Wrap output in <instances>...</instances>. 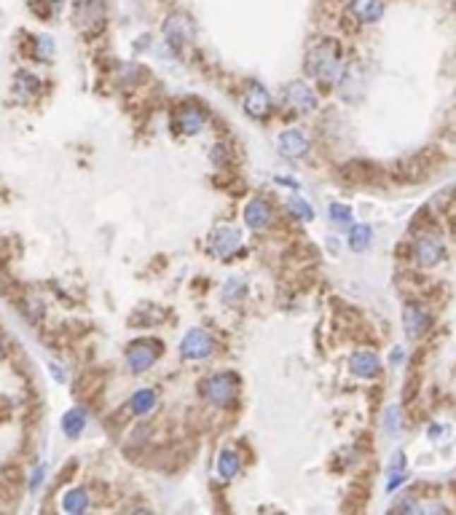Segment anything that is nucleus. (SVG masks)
Returning a JSON list of instances; mask_svg holds the SVG:
<instances>
[{
    "label": "nucleus",
    "instance_id": "4",
    "mask_svg": "<svg viewBox=\"0 0 456 515\" xmlns=\"http://www.w3.org/2000/svg\"><path fill=\"white\" fill-rule=\"evenodd\" d=\"M215 349V341L212 336L207 333V330H201V327H193V330H188L183 341H180V354L186 357V360H207Z\"/></svg>",
    "mask_w": 456,
    "mask_h": 515
},
{
    "label": "nucleus",
    "instance_id": "32",
    "mask_svg": "<svg viewBox=\"0 0 456 515\" xmlns=\"http://www.w3.org/2000/svg\"><path fill=\"white\" fill-rule=\"evenodd\" d=\"M0 354H3V344H0Z\"/></svg>",
    "mask_w": 456,
    "mask_h": 515
},
{
    "label": "nucleus",
    "instance_id": "24",
    "mask_svg": "<svg viewBox=\"0 0 456 515\" xmlns=\"http://www.w3.org/2000/svg\"><path fill=\"white\" fill-rule=\"evenodd\" d=\"M290 212H293L298 220H304V223H308L311 217H314V210H311V204L308 202H304L301 196H293L290 199Z\"/></svg>",
    "mask_w": 456,
    "mask_h": 515
},
{
    "label": "nucleus",
    "instance_id": "29",
    "mask_svg": "<svg viewBox=\"0 0 456 515\" xmlns=\"http://www.w3.org/2000/svg\"><path fill=\"white\" fill-rule=\"evenodd\" d=\"M241 290H244V282H241L239 277H231V282L226 285V293H223V296H226V301L234 303V293H239L241 296Z\"/></svg>",
    "mask_w": 456,
    "mask_h": 515
},
{
    "label": "nucleus",
    "instance_id": "7",
    "mask_svg": "<svg viewBox=\"0 0 456 515\" xmlns=\"http://www.w3.org/2000/svg\"><path fill=\"white\" fill-rule=\"evenodd\" d=\"M164 38H167V43L172 49H183L186 43L193 41V25H191V19L186 14L169 16L167 25H164Z\"/></svg>",
    "mask_w": 456,
    "mask_h": 515
},
{
    "label": "nucleus",
    "instance_id": "10",
    "mask_svg": "<svg viewBox=\"0 0 456 515\" xmlns=\"http://www.w3.org/2000/svg\"><path fill=\"white\" fill-rule=\"evenodd\" d=\"M414 253H416V260L421 266H435L443 258V242L438 236H432V234H424V236L416 239Z\"/></svg>",
    "mask_w": 456,
    "mask_h": 515
},
{
    "label": "nucleus",
    "instance_id": "1",
    "mask_svg": "<svg viewBox=\"0 0 456 515\" xmlns=\"http://www.w3.org/2000/svg\"><path fill=\"white\" fill-rule=\"evenodd\" d=\"M341 70H344V65H341V52H338L335 41H322L317 49L308 52V73L314 78L333 83Z\"/></svg>",
    "mask_w": 456,
    "mask_h": 515
},
{
    "label": "nucleus",
    "instance_id": "9",
    "mask_svg": "<svg viewBox=\"0 0 456 515\" xmlns=\"http://www.w3.org/2000/svg\"><path fill=\"white\" fill-rule=\"evenodd\" d=\"M277 145H280V153L284 159H301L308 153V137L298 129H287L280 135Z\"/></svg>",
    "mask_w": 456,
    "mask_h": 515
},
{
    "label": "nucleus",
    "instance_id": "16",
    "mask_svg": "<svg viewBox=\"0 0 456 515\" xmlns=\"http://www.w3.org/2000/svg\"><path fill=\"white\" fill-rule=\"evenodd\" d=\"M424 327H427V314L421 312L419 306H405V336L408 339H419L421 333H424Z\"/></svg>",
    "mask_w": 456,
    "mask_h": 515
},
{
    "label": "nucleus",
    "instance_id": "25",
    "mask_svg": "<svg viewBox=\"0 0 456 515\" xmlns=\"http://www.w3.org/2000/svg\"><path fill=\"white\" fill-rule=\"evenodd\" d=\"M54 54V43L49 35H40L38 41H35V59H40V62H46V59H52Z\"/></svg>",
    "mask_w": 456,
    "mask_h": 515
},
{
    "label": "nucleus",
    "instance_id": "14",
    "mask_svg": "<svg viewBox=\"0 0 456 515\" xmlns=\"http://www.w3.org/2000/svg\"><path fill=\"white\" fill-rule=\"evenodd\" d=\"M352 14L365 25H373L384 16V0H352Z\"/></svg>",
    "mask_w": 456,
    "mask_h": 515
},
{
    "label": "nucleus",
    "instance_id": "27",
    "mask_svg": "<svg viewBox=\"0 0 456 515\" xmlns=\"http://www.w3.org/2000/svg\"><path fill=\"white\" fill-rule=\"evenodd\" d=\"M387 432L400 435V411H397L395 406L387 411Z\"/></svg>",
    "mask_w": 456,
    "mask_h": 515
},
{
    "label": "nucleus",
    "instance_id": "31",
    "mask_svg": "<svg viewBox=\"0 0 456 515\" xmlns=\"http://www.w3.org/2000/svg\"><path fill=\"white\" fill-rule=\"evenodd\" d=\"M440 435H443L440 424H429V437H440Z\"/></svg>",
    "mask_w": 456,
    "mask_h": 515
},
{
    "label": "nucleus",
    "instance_id": "18",
    "mask_svg": "<svg viewBox=\"0 0 456 515\" xmlns=\"http://www.w3.org/2000/svg\"><path fill=\"white\" fill-rule=\"evenodd\" d=\"M239 467H241L239 454H236L234 448H223V451H220V456H217V473H220V478H223V480L236 478Z\"/></svg>",
    "mask_w": 456,
    "mask_h": 515
},
{
    "label": "nucleus",
    "instance_id": "15",
    "mask_svg": "<svg viewBox=\"0 0 456 515\" xmlns=\"http://www.w3.org/2000/svg\"><path fill=\"white\" fill-rule=\"evenodd\" d=\"M86 408H70L65 416H62V435L76 440L83 430H86Z\"/></svg>",
    "mask_w": 456,
    "mask_h": 515
},
{
    "label": "nucleus",
    "instance_id": "12",
    "mask_svg": "<svg viewBox=\"0 0 456 515\" xmlns=\"http://www.w3.org/2000/svg\"><path fill=\"white\" fill-rule=\"evenodd\" d=\"M244 223L253 231H263L271 223V207L266 199H253V202L244 207Z\"/></svg>",
    "mask_w": 456,
    "mask_h": 515
},
{
    "label": "nucleus",
    "instance_id": "26",
    "mask_svg": "<svg viewBox=\"0 0 456 515\" xmlns=\"http://www.w3.org/2000/svg\"><path fill=\"white\" fill-rule=\"evenodd\" d=\"M330 217L338 226H347V223H352V210L347 204H330Z\"/></svg>",
    "mask_w": 456,
    "mask_h": 515
},
{
    "label": "nucleus",
    "instance_id": "30",
    "mask_svg": "<svg viewBox=\"0 0 456 515\" xmlns=\"http://www.w3.org/2000/svg\"><path fill=\"white\" fill-rule=\"evenodd\" d=\"M49 370H52V376L56 381H67V376H65V370H62V368L56 365V363H52V365H49Z\"/></svg>",
    "mask_w": 456,
    "mask_h": 515
},
{
    "label": "nucleus",
    "instance_id": "22",
    "mask_svg": "<svg viewBox=\"0 0 456 515\" xmlns=\"http://www.w3.org/2000/svg\"><path fill=\"white\" fill-rule=\"evenodd\" d=\"M204 126V113L199 108H183L180 110V129L186 135H196Z\"/></svg>",
    "mask_w": 456,
    "mask_h": 515
},
{
    "label": "nucleus",
    "instance_id": "20",
    "mask_svg": "<svg viewBox=\"0 0 456 515\" xmlns=\"http://www.w3.org/2000/svg\"><path fill=\"white\" fill-rule=\"evenodd\" d=\"M40 86V78L35 73H27V70H19L16 75H13V92L22 97H32L38 92Z\"/></svg>",
    "mask_w": 456,
    "mask_h": 515
},
{
    "label": "nucleus",
    "instance_id": "21",
    "mask_svg": "<svg viewBox=\"0 0 456 515\" xmlns=\"http://www.w3.org/2000/svg\"><path fill=\"white\" fill-rule=\"evenodd\" d=\"M371 239H373V231H371V226H365V223L352 226V231H349V247H352L354 253L368 250V247H371Z\"/></svg>",
    "mask_w": 456,
    "mask_h": 515
},
{
    "label": "nucleus",
    "instance_id": "3",
    "mask_svg": "<svg viewBox=\"0 0 456 515\" xmlns=\"http://www.w3.org/2000/svg\"><path fill=\"white\" fill-rule=\"evenodd\" d=\"M236 387H239V379L234 373H217V376L204 381V394L210 403L223 408L236 397Z\"/></svg>",
    "mask_w": 456,
    "mask_h": 515
},
{
    "label": "nucleus",
    "instance_id": "13",
    "mask_svg": "<svg viewBox=\"0 0 456 515\" xmlns=\"http://www.w3.org/2000/svg\"><path fill=\"white\" fill-rule=\"evenodd\" d=\"M349 370L354 376H360V379H373L376 373L381 370V363H378V357L373 352H357L352 354V360H349Z\"/></svg>",
    "mask_w": 456,
    "mask_h": 515
},
{
    "label": "nucleus",
    "instance_id": "19",
    "mask_svg": "<svg viewBox=\"0 0 456 515\" xmlns=\"http://www.w3.org/2000/svg\"><path fill=\"white\" fill-rule=\"evenodd\" d=\"M156 392L153 389H137L132 394V400H129V408H132L134 416H148L153 408H156Z\"/></svg>",
    "mask_w": 456,
    "mask_h": 515
},
{
    "label": "nucleus",
    "instance_id": "8",
    "mask_svg": "<svg viewBox=\"0 0 456 515\" xmlns=\"http://www.w3.org/2000/svg\"><path fill=\"white\" fill-rule=\"evenodd\" d=\"M284 102L293 110H298V113H311L317 108V95L308 89L306 83L293 81L284 86Z\"/></svg>",
    "mask_w": 456,
    "mask_h": 515
},
{
    "label": "nucleus",
    "instance_id": "17",
    "mask_svg": "<svg viewBox=\"0 0 456 515\" xmlns=\"http://www.w3.org/2000/svg\"><path fill=\"white\" fill-rule=\"evenodd\" d=\"M62 510L65 513H83V510H89V491L86 488H70L62 494Z\"/></svg>",
    "mask_w": 456,
    "mask_h": 515
},
{
    "label": "nucleus",
    "instance_id": "28",
    "mask_svg": "<svg viewBox=\"0 0 456 515\" xmlns=\"http://www.w3.org/2000/svg\"><path fill=\"white\" fill-rule=\"evenodd\" d=\"M43 480H46V464H38L35 470H32V475H30V491H38L40 486H43Z\"/></svg>",
    "mask_w": 456,
    "mask_h": 515
},
{
    "label": "nucleus",
    "instance_id": "5",
    "mask_svg": "<svg viewBox=\"0 0 456 515\" xmlns=\"http://www.w3.org/2000/svg\"><path fill=\"white\" fill-rule=\"evenodd\" d=\"M241 247V231L234 229V226H217V229L210 234V253L217 258H228L234 255Z\"/></svg>",
    "mask_w": 456,
    "mask_h": 515
},
{
    "label": "nucleus",
    "instance_id": "6",
    "mask_svg": "<svg viewBox=\"0 0 456 515\" xmlns=\"http://www.w3.org/2000/svg\"><path fill=\"white\" fill-rule=\"evenodd\" d=\"M102 22H105V6H102V0H78V6H76V25L83 32L100 30Z\"/></svg>",
    "mask_w": 456,
    "mask_h": 515
},
{
    "label": "nucleus",
    "instance_id": "11",
    "mask_svg": "<svg viewBox=\"0 0 456 515\" xmlns=\"http://www.w3.org/2000/svg\"><path fill=\"white\" fill-rule=\"evenodd\" d=\"M244 110H247V116H253V119H266L268 110H271V97L263 86H250L247 89V95H244Z\"/></svg>",
    "mask_w": 456,
    "mask_h": 515
},
{
    "label": "nucleus",
    "instance_id": "23",
    "mask_svg": "<svg viewBox=\"0 0 456 515\" xmlns=\"http://www.w3.org/2000/svg\"><path fill=\"white\" fill-rule=\"evenodd\" d=\"M402 454H395L392 459V467H389V478H387V491H395L405 480V473H402Z\"/></svg>",
    "mask_w": 456,
    "mask_h": 515
},
{
    "label": "nucleus",
    "instance_id": "2",
    "mask_svg": "<svg viewBox=\"0 0 456 515\" xmlns=\"http://www.w3.org/2000/svg\"><path fill=\"white\" fill-rule=\"evenodd\" d=\"M161 344L159 341H132V346L126 349V368L132 373H145L148 368L159 360Z\"/></svg>",
    "mask_w": 456,
    "mask_h": 515
}]
</instances>
